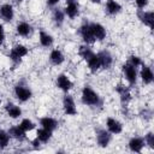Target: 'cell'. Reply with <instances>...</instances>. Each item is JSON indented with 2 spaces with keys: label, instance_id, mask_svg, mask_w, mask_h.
<instances>
[{
  "label": "cell",
  "instance_id": "4dcf8cb0",
  "mask_svg": "<svg viewBox=\"0 0 154 154\" xmlns=\"http://www.w3.org/2000/svg\"><path fill=\"white\" fill-rule=\"evenodd\" d=\"M129 64H131L132 66H135V67H140L142 64H143V60H142V58L141 57H138L137 54H131V55H129V58H128V60H126Z\"/></svg>",
  "mask_w": 154,
  "mask_h": 154
},
{
  "label": "cell",
  "instance_id": "ffe728a7",
  "mask_svg": "<svg viewBox=\"0 0 154 154\" xmlns=\"http://www.w3.org/2000/svg\"><path fill=\"white\" fill-rule=\"evenodd\" d=\"M48 60H49L51 65H53V66H60L65 61V55H64V53L59 48H53L49 52Z\"/></svg>",
  "mask_w": 154,
  "mask_h": 154
},
{
  "label": "cell",
  "instance_id": "836d02e7",
  "mask_svg": "<svg viewBox=\"0 0 154 154\" xmlns=\"http://www.w3.org/2000/svg\"><path fill=\"white\" fill-rule=\"evenodd\" d=\"M137 10H144L149 5V0H134Z\"/></svg>",
  "mask_w": 154,
  "mask_h": 154
},
{
  "label": "cell",
  "instance_id": "44dd1931",
  "mask_svg": "<svg viewBox=\"0 0 154 154\" xmlns=\"http://www.w3.org/2000/svg\"><path fill=\"white\" fill-rule=\"evenodd\" d=\"M58 125H59L58 120L51 116H45V117L40 118V126L43 129H47L52 132H54L58 129Z\"/></svg>",
  "mask_w": 154,
  "mask_h": 154
},
{
  "label": "cell",
  "instance_id": "ac0fdd59",
  "mask_svg": "<svg viewBox=\"0 0 154 154\" xmlns=\"http://www.w3.org/2000/svg\"><path fill=\"white\" fill-rule=\"evenodd\" d=\"M90 26H91V31L94 35V38L96 41H103L107 36V30L106 28L97 22H90Z\"/></svg>",
  "mask_w": 154,
  "mask_h": 154
},
{
  "label": "cell",
  "instance_id": "9c48e42d",
  "mask_svg": "<svg viewBox=\"0 0 154 154\" xmlns=\"http://www.w3.org/2000/svg\"><path fill=\"white\" fill-rule=\"evenodd\" d=\"M55 87L63 93H69L73 88V82L66 73H59L55 77Z\"/></svg>",
  "mask_w": 154,
  "mask_h": 154
},
{
  "label": "cell",
  "instance_id": "74e56055",
  "mask_svg": "<svg viewBox=\"0 0 154 154\" xmlns=\"http://www.w3.org/2000/svg\"><path fill=\"white\" fill-rule=\"evenodd\" d=\"M69 2H79V0H65V4H69Z\"/></svg>",
  "mask_w": 154,
  "mask_h": 154
},
{
  "label": "cell",
  "instance_id": "e0dca14e",
  "mask_svg": "<svg viewBox=\"0 0 154 154\" xmlns=\"http://www.w3.org/2000/svg\"><path fill=\"white\" fill-rule=\"evenodd\" d=\"M14 18V8L11 4H2L0 6V19L5 23L12 22Z\"/></svg>",
  "mask_w": 154,
  "mask_h": 154
},
{
  "label": "cell",
  "instance_id": "3957f363",
  "mask_svg": "<svg viewBox=\"0 0 154 154\" xmlns=\"http://www.w3.org/2000/svg\"><path fill=\"white\" fill-rule=\"evenodd\" d=\"M28 54H29V48L26 46L22 45V43H17V45H14L10 49V52H8V59L11 61L12 66L16 67V66H18L22 63V60Z\"/></svg>",
  "mask_w": 154,
  "mask_h": 154
},
{
  "label": "cell",
  "instance_id": "d590c367",
  "mask_svg": "<svg viewBox=\"0 0 154 154\" xmlns=\"http://www.w3.org/2000/svg\"><path fill=\"white\" fill-rule=\"evenodd\" d=\"M61 0H46V5L48 7H55Z\"/></svg>",
  "mask_w": 154,
  "mask_h": 154
},
{
  "label": "cell",
  "instance_id": "8d00e7d4",
  "mask_svg": "<svg viewBox=\"0 0 154 154\" xmlns=\"http://www.w3.org/2000/svg\"><path fill=\"white\" fill-rule=\"evenodd\" d=\"M91 4H95V5H99V4H101L103 0H89Z\"/></svg>",
  "mask_w": 154,
  "mask_h": 154
},
{
  "label": "cell",
  "instance_id": "484cf974",
  "mask_svg": "<svg viewBox=\"0 0 154 154\" xmlns=\"http://www.w3.org/2000/svg\"><path fill=\"white\" fill-rule=\"evenodd\" d=\"M65 12L63 8H54L53 10V13H52V20L54 23V25L57 28H60L63 26V24L65 23Z\"/></svg>",
  "mask_w": 154,
  "mask_h": 154
},
{
  "label": "cell",
  "instance_id": "8992f818",
  "mask_svg": "<svg viewBox=\"0 0 154 154\" xmlns=\"http://www.w3.org/2000/svg\"><path fill=\"white\" fill-rule=\"evenodd\" d=\"M79 37L82 38V41L87 45H93L96 42V40L94 38L93 31H91V26H90V22H84L79 25L78 30H77Z\"/></svg>",
  "mask_w": 154,
  "mask_h": 154
},
{
  "label": "cell",
  "instance_id": "d6a6232c",
  "mask_svg": "<svg viewBox=\"0 0 154 154\" xmlns=\"http://www.w3.org/2000/svg\"><path fill=\"white\" fill-rule=\"evenodd\" d=\"M140 116H141L142 119H144V120L148 122V120H150V119L153 118V111H152L150 108H148V107H144V108L141 109Z\"/></svg>",
  "mask_w": 154,
  "mask_h": 154
},
{
  "label": "cell",
  "instance_id": "7a4b0ae2",
  "mask_svg": "<svg viewBox=\"0 0 154 154\" xmlns=\"http://www.w3.org/2000/svg\"><path fill=\"white\" fill-rule=\"evenodd\" d=\"M13 95L19 102L24 103L32 97V90L24 79H20L13 87Z\"/></svg>",
  "mask_w": 154,
  "mask_h": 154
},
{
  "label": "cell",
  "instance_id": "e575fe53",
  "mask_svg": "<svg viewBox=\"0 0 154 154\" xmlns=\"http://www.w3.org/2000/svg\"><path fill=\"white\" fill-rule=\"evenodd\" d=\"M6 40V34H5V28L4 25L0 23V46H2V43Z\"/></svg>",
  "mask_w": 154,
  "mask_h": 154
},
{
  "label": "cell",
  "instance_id": "6da1fadb",
  "mask_svg": "<svg viewBox=\"0 0 154 154\" xmlns=\"http://www.w3.org/2000/svg\"><path fill=\"white\" fill-rule=\"evenodd\" d=\"M81 101L84 106H88L94 109L102 108V106H103V99L100 96V94L96 90H94L88 84L83 85V88L81 90Z\"/></svg>",
  "mask_w": 154,
  "mask_h": 154
},
{
  "label": "cell",
  "instance_id": "cb8c5ba5",
  "mask_svg": "<svg viewBox=\"0 0 154 154\" xmlns=\"http://www.w3.org/2000/svg\"><path fill=\"white\" fill-rule=\"evenodd\" d=\"M38 42L43 48H49L54 45V37L46 30L38 31Z\"/></svg>",
  "mask_w": 154,
  "mask_h": 154
},
{
  "label": "cell",
  "instance_id": "4316f807",
  "mask_svg": "<svg viewBox=\"0 0 154 154\" xmlns=\"http://www.w3.org/2000/svg\"><path fill=\"white\" fill-rule=\"evenodd\" d=\"M87 63V66H88V70L91 72V73H96L99 70H101V65H100V60H99V57L96 53H94L88 60H85Z\"/></svg>",
  "mask_w": 154,
  "mask_h": 154
},
{
  "label": "cell",
  "instance_id": "277c9868",
  "mask_svg": "<svg viewBox=\"0 0 154 154\" xmlns=\"http://www.w3.org/2000/svg\"><path fill=\"white\" fill-rule=\"evenodd\" d=\"M122 73L129 87H135L138 81V69L129 64L128 61L122 66Z\"/></svg>",
  "mask_w": 154,
  "mask_h": 154
},
{
  "label": "cell",
  "instance_id": "83f0119b",
  "mask_svg": "<svg viewBox=\"0 0 154 154\" xmlns=\"http://www.w3.org/2000/svg\"><path fill=\"white\" fill-rule=\"evenodd\" d=\"M94 53H95V52L93 51V48L90 47V45L83 43V45H81V46L78 47V55H79L84 61L88 60Z\"/></svg>",
  "mask_w": 154,
  "mask_h": 154
},
{
  "label": "cell",
  "instance_id": "f546056e",
  "mask_svg": "<svg viewBox=\"0 0 154 154\" xmlns=\"http://www.w3.org/2000/svg\"><path fill=\"white\" fill-rule=\"evenodd\" d=\"M19 125H20V126L23 128V130H24V131H26V132L32 131V130L36 128V124H35L30 118H23V119L20 120Z\"/></svg>",
  "mask_w": 154,
  "mask_h": 154
},
{
  "label": "cell",
  "instance_id": "30bf717a",
  "mask_svg": "<svg viewBox=\"0 0 154 154\" xmlns=\"http://www.w3.org/2000/svg\"><path fill=\"white\" fill-rule=\"evenodd\" d=\"M96 54H97V57H99L101 69L108 70V69H111V67L113 66L114 58H113V54H112L108 49H101V51H99Z\"/></svg>",
  "mask_w": 154,
  "mask_h": 154
},
{
  "label": "cell",
  "instance_id": "603a6c76",
  "mask_svg": "<svg viewBox=\"0 0 154 154\" xmlns=\"http://www.w3.org/2000/svg\"><path fill=\"white\" fill-rule=\"evenodd\" d=\"M64 12H65V16L70 19H75L79 16V2H69L66 4L65 8H64Z\"/></svg>",
  "mask_w": 154,
  "mask_h": 154
},
{
  "label": "cell",
  "instance_id": "ba28073f",
  "mask_svg": "<svg viewBox=\"0 0 154 154\" xmlns=\"http://www.w3.org/2000/svg\"><path fill=\"white\" fill-rule=\"evenodd\" d=\"M95 137H96L97 146L101 148L108 147L112 141V134L108 132L106 128H97L95 131Z\"/></svg>",
  "mask_w": 154,
  "mask_h": 154
},
{
  "label": "cell",
  "instance_id": "7c38bea8",
  "mask_svg": "<svg viewBox=\"0 0 154 154\" xmlns=\"http://www.w3.org/2000/svg\"><path fill=\"white\" fill-rule=\"evenodd\" d=\"M137 19L149 29H153V22H154V13L153 11H146V10H137L136 11Z\"/></svg>",
  "mask_w": 154,
  "mask_h": 154
},
{
  "label": "cell",
  "instance_id": "4fadbf2b",
  "mask_svg": "<svg viewBox=\"0 0 154 154\" xmlns=\"http://www.w3.org/2000/svg\"><path fill=\"white\" fill-rule=\"evenodd\" d=\"M106 129L112 135H119L123 132V123L114 117H108L106 119Z\"/></svg>",
  "mask_w": 154,
  "mask_h": 154
},
{
  "label": "cell",
  "instance_id": "ab89813d",
  "mask_svg": "<svg viewBox=\"0 0 154 154\" xmlns=\"http://www.w3.org/2000/svg\"><path fill=\"white\" fill-rule=\"evenodd\" d=\"M0 105H1V99H0Z\"/></svg>",
  "mask_w": 154,
  "mask_h": 154
},
{
  "label": "cell",
  "instance_id": "f35d334b",
  "mask_svg": "<svg viewBox=\"0 0 154 154\" xmlns=\"http://www.w3.org/2000/svg\"><path fill=\"white\" fill-rule=\"evenodd\" d=\"M125 1H131V0H125Z\"/></svg>",
  "mask_w": 154,
  "mask_h": 154
},
{
  "label": "cell",
  "instance_id": "5bb4252c",
  "mask_svg": "<svg viewBox=\"0 0 154 154\" xmlns=\"http://www.w3.org/2000/svg\"><path fill=\"white\" fill-rule=\"evenodd\" d=\"M32 31H34L32 25H31L30 23L25 22V20H20V22H18V23L16 24V32H17V35L20 36V37L28 38V37L31 36Z\"/></svg>",
  "mask_w": 154,
  "mask_h": 154
},
{
  "label": "cell",
  "instance_id": "7402d4cb",
  "mask_svg": "<svg viewBox=\"0 0 154 154\" xmlns=\"http://www.w3.org/2000/svg\"><path fill=\"white\" fill-rule=\"evenodd\" d=\"M7 131H8L10 136H11V138H14V140H17L19 142H23L26 138V131H24L23 128L19 124L12 125Z\"/></svg>",
  "mask_w": 154,
  "mask_h": 154
},
{
  "label": "cell",
  "instance_id": "2e32d148",
  "mask_svg": "<svg viewBox=\"0 0 154 154\" xmlns=\"http://www.w3.org/2000/svg\"><path fill=\"white\" fill-rule=\"evenodd\" d=\"M122 5L119 4V1L117 0H106L105 2V13L107 16H111V17H114L117 14H119L122 12Z\"/></svg>",
  "mask_w": 154,
  "mask_h": 154
},
{
  "label": "cell",
  "instance_id": "8fae6325",
  "mask_svg": "<svg viewBox=\"0 0 154 154\" xmlns=\"http://www.w3.org/2000/svg\"><path fill=\"white\" fill-rule=\"evenodd\" d=\"M138 78H140V79L142 81V83L146 84V85L152 84L153 81H154V72H153V69H152L149 65L142 64V65L140 66Z\"/></svg>",
  "mask_w": 154,
  "mask_h": 154
},
{
  "label": "cell",
  "instance_id": "9a60e30c",
  "mask_svg": "<svg viewBox=\"0 0 154 154\" xmlns=\"http://www.w3.org/2000/svg\"><path fill=\"white\" fill-rule=\"evenodd\" d=\"M4 109H5V113L7 114V117H10L11 119H18L22 117L23 114V111H22V107L17 103H13V102H6L5 106H4Z\"/></svg>",
  "mask_w": 154,
  "mask_h": 154
},
{
  "label": "cell",
  "instance_id": "d4e9b609",
  "mask_svg": "<svg viewBox=\"0 0 154 154\" xmlns=\"http://www.w3.org/2000/svg\"><path fill=\"white\" fill-rule=\"evenodd\" d=\"M53 137V132L47 130V129H43V128H40L36 130V136L35 138L41 143V144H46L48 143Z\"/></svg>",
  "mask_w": 154,
  "mask_h": 154
},
{
  "label": "cell",
  "instance_id": "5b68a950",
  "mask_svg": "<svg viewBox=\"0 0 154 154\" xmlns=\"http://www.w3.org/2000/svg\"><path fill=\"white\" fill-rule=\"evenodd\" d=\"M61 106H63V111L66 116L73 117L78 113L77 106H76V101L73 99V96L69 93H64V96L61 99Z\"/></svg>",
  "mask_w": 154,
  "mask_h": 154
},
{
  "label": "cell",
  "instance_id": "1f68e13d",
  "mask_svg": "<svg viewBox=\"0 0 154 154\" xmlns=\"http://www.w3.org/2000/svg\"><path fill=\"white\" fill-rule=\"evenodd\" d=\"M143 140H144V143L147 147H149L150 149H154V132L153 131H148L144 135Z\"/></svg>",
  "mask_w": 154,
  "mask_h": 154
},
{
  "label": "cell",
  "instance_id": "f1b7e54d",
  "mask_svg": "<svg viewBox=\"0 0 154 154\" xmlns=\"http://www.w3.org/2000/svg\"><path fill=\"white\" fill-rule=\"evenodd\" d=\"M10 141H11V136L8 131L0 128V150H4L5 148H7L10 144Z\"/></svg>",
  "mask_w": 154,
  "mask_h": 154
},
{
  "label": "cell",
  "instance_id": "d6986e66",
  "mask_svg": "<svg viewBox=\"0 0 154 154\" xmlns=\"http://www.w3.org/2000/svg\"><path fill=\"white\" fill-rule=\"evenodd\" d=\"M144 147H146V143H144L143 137L141 136H134L128 142V148L132 153H141Z\"/></svg>",
  "mask_w": 154,
  "mask_h": 154
},
{
  "label": "cell",
  "instance_id": "52a82bcc",
  "mask_svg": "<svg viewBox=\"0 0 154 154\" xmlns=\"http://www.w3.org/2000/svg\"><path fill=\"white\" fill-rule=\"evenodd\" d=\"M130 88H131V87L125 85V84H123V83L117 84L116 88H114L116 93H117L118 96H119V101H120V103L123 105V107H126V106L129 105V102L131 101V99H132L131 89H130Z\"/></svg>",
  "mask_w": 154,
  "mask_h": 154
}]
</instances>
